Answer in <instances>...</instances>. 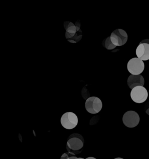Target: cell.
Masks as SVG:
<instances>
[{
	"instance_id": "obj_9",
	"label": "cell",
	"mask_w": 149,
	"mask_h": 159,
	"mask_svg": "<svg viewBox=\"0 0 149 159\" xmlns=\"http://www.w3.org/2000/svg\"><path fill=\"white\" fill-rule=\"evenodd\" d=\"M136 54L138 58L142 61L149 60V44L146 43H140L136 48Z\"/></svg>"
},
{
	"instance_id": "obj_18",
	"label": "cell",
	"mask_w": 149,
	"mask_h": 159,
	"mask_svg": "<svg viewBox=\"0 0 149 159\" xmlns=\"http://www.w3.org/2000/svg\"><path fill=\"white\" fill-rule=\"evenodd\" d=\"M146 113L147 115H149V108H148V109L146 111Z\"/></svg>"
},
{
	"instance_id": "obj_13",
	"label": "cell",
	"mask_w": 149,
	"mask_h": 159,
	"mask_svg": "<svg viewBox=\"0 0 149 159\" xmlns=\"http://www.w3.org/2000/svg\"><path fill=\"white\" fill-rule=\"evenodd\" d=\"M77 158L75 156L71 154L69 152L65 153L61 157L60 159H76Z\"/></svg>"
},
{
	"instance_id": "obj_14",
	"label": "cell",
	"mask_w": 149,
	"mask_h": 159,
	"mask_svg": "<svg viewBox=\"0 0 149 159\" xmlns=\"http://www.w3.org/2000/svg\"><path fill=\"white\" fill-rule=\"evenodd\" d=\"M82 96L83 97V98L87 100L88 98H89V96H90V93L88 90L86 89V88H84L82 90Z\"/></svg>"
},
{
	"instance_id": "obj_1",
	"label": "cell",
	"mask_w": 149,
	"mask_h": 159,
	"mask_svg": "<svg viewBox=\"0 0 149 159\" xmlns=\"http://www.w3.org/2000/svg\"><path fill=\"white\" fill-rule=\"evenodd\" d=\"M84 140L79 134L74 133L68 137L66 148L68 152L73 155L80 154L84 148Z\"/></svg>"
},
{
	"instance_id": "obj_4",
	"label": "cell",
	"mask_w": 149,
	"mask_h": 159,
	"mask_svg": "<svg viewBox=\"0 0 149 159\" xmlns=\"http://www.w3.org/2000/svg\"><path fill=\"white\" fill-rule=\"evenodd\" d=\"M127 69L131 75H140L144 70V62L138 57L133 58L128 61Z\"/></svg>"
},
{
	"instance_id": "obj_11",
	"label": "cell",
	"mask_w": 149,
	"mask_h": 159,
	"mask_svg": "<svg viewBox=\"0 0 149 159\" xmlns=\"http://www.w3.org/2000/svg\"><path fill=\"white\" fill-rule=\"evenodd\" d=\"M102 45L108 50H111L116 48V46L111 42L110 37H107L104 40V41L102 42Z\"/></svg>"
},
{
	"instance_id": "obj_6",
	"label": "cell",
	"mask_w": 149,
	"mask_h": 159,
	"mask_svg": "<svg viewBox=\"0 0 149 159\" xmlns=\"http://www.w3.org/2000/svg\"><path fill=\"white\" fill-rule=\"evenodd\" d=\"M110 37L111 42L116 47L122 46L124 45L128 41V34L125 31L121 29H118L114 30Z\"/></svg>"
},
{
	"instance_id": "obj_2",
	"label": "cell",
	"mask_w": 149,
	"mask_h": 159,
	"mask_svg": "<svg viewBox=\"0 0 149 159\" xmlns=\"http://www.w3.org/2000/svg\"><path fill=\"white\" fill-rule=\"evenodd\" d=\"M78 124V118L74 112H65L61 118V124L66 129H74Z\"/></svg>"
},
{
	"instance_id": "obj_10",
	"label": "cell",
	"mask_w": 149,
	"mask_h": 159,
	"mask_svg": "<svg viewBox=\"0 0 149 159\" xmlns=\"http://www.w3.org/2000/svg\"><path fill=\"white\" fill-rule=\"evenodd\" d=\"M129 88L133 89L136 86H143L144 84V79L141 75H130L127 80Z\"/></svg>"
},
{
	"instance_id": "obj_16",
	"label": "cell",
	"mask_w": 149,
	"mask_h": 159,
	"mask_svg": "<svg viewBox=\"0 0 149 159\" xmlns=\"http://www.w3.org/2000/svg\"><path fill=\"white\" fill-rule=\"evenodd\" d=\"M140 44H142V43H146V44H149V39H145L142 40L141 42L140 43Z\"/></svg>"
},
{
	"instance_id": "obj_17",
	"label": "cell",
	"mask_w": 149,
	"mask_h": 159,
	"mask_svg": "<svg viewBox=\"0 0 149 159\" xmlns=\"http://www.w3.org/2000/svg\"><path fill=\"white\" fill-rule=\"evenodd\" d=\"M86 159H97L96 158H95V157H87Z\"/></svg>"
},
{
	"instance_id": "obj_19",
	"label": "cell",
	"mask_w": 149,
	"mask_h": 159,
	"mask_svg": "<svg viewBox=\"0 0 149 159\" xmlns=\"http://www.w3.org/2000/svg\"><path fill=\"white\" fill-rule=\"evenodd\" d=\"M123 159V158H121V157H116V158H115V159Z\"/></svg>"
},
{
	"instance_id": "obj_12",
	"label": "cell",
	"mask_w": 149,
	"mask_h": 159,
	"mask_svg": "<svg viewBox=\"0 0 149 159\" xmlns=\"http://www.w3.org/2000/svg\"><path fill=\"white\" fill-rule=\"evenodd\" d=\"M82 38V30L80 29L76 32L73 38L68 41L70 43H76L81 40Z\"/></svg>"
},
{
	"instance_id": "obj_15",
	"label": "cell",
	"mask_w": 149,
	"mask_h": 159,
	"mask_svg": "<svg viewBox=\"0 0 149 159\" xmlns=\"http://www.w3.org/2000/svg\"><path fill=\"white\" fill-rule=\"evenodd\" d=\"M98 120H99V117H98V116L93 117V118L91 119L90 121V125H95L97 123Z\"/></svg>"
},
{
	"instance_id": "obj_7",
	"label": "cell",
	"mask_w": 149,
	"mask_h": 159,
	"mask_svg": "<svg viewBox=\"0 0 149 159\" xmlns=\"http://www.w3.org/2000/svg\"><path fill=\"white\" fill-rule=\"evenodd\" d=\"M122 121L126 127L135 128L139 124V115L134 111H128L124 114Z\"/></svg>"
},
{
	"instance_id": "obj_20",
	"label": "cell",
	"mask_w": 149,
	"mask_h": 159,
	"mask_svg": "<svg viewBox=\"0 0 149 159\" xmlns=\"http://www.w3.org/2000/svg\"><path fill=\"white\" fill-rule=\"evenodd\" d=\"M76 159H84V158H82V157H77Z\"/></svg>"
},
{
	"instance_id": "obj_5",
	"label": "cell",
	"mask_w": 149,
	"mask_h": 159,
	"mask_svg": "<svg viewBox=\"0 0 149 159\" xmlns=\"http://www.w3.org/2000/svg\"><path fill=\"white\" fill-rule=\"evenodd\" d=\"M130 98L135 103L138 104L144 103L148 98V92L143 86H136L132 89Z\"/></svg>"
},
{
	"instance_id": "obj_8",
	"label": "cell",
	"mask_w": 149,
	"mask_h": 159,
	"mask_svg": "<svg viewBox=\"0 0 149 159\" xmlns=\"http://www.w3.org/2000/svg\"><path fill=\"white\" fill-rule=\"evenodd\" d=\"M64 26L65 29V38L69 40L75 35L76 32L80 29V24L79 21L76 24H73L71 22H65Z\"/></svg>"
},
{
	"instance_id": "obj_3",
	"label": "cell",
	"mask_w": 149,
	"mask_h": 159,
	"mask_svg": "<svg viewBox=\"0 0 149 159\" xmlns=\"http://www.w3.org/2000/svg\"><path fill=\"white\" fill-rule=\"evenodd\" d=\"M85 108L86 111L92 114H95L100 112L102 108V100L97 97H90L86 100Z\"/></svg>"
}]
</instances>
